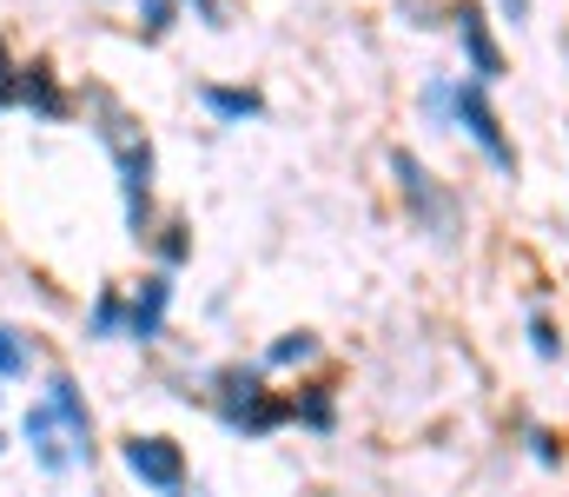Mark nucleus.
<instances>
[{
	"label": "nucleus",
	"instance_id": "1",
	"mask_svg": "<svg viewBox=\"0 0 569 497\" xmlns=\"http://www.w3.org/2000/svg\"><path fill=\"white\" fill-rule=\"evenodd\" d=\"M87 100V113H93V133H100V147H107V160H113V179H120V212H127V239L146 246V232L159 226V212H152V179H159V153H152V140H146V127L113 100V93H80Z\"/></svg>",
	"mask_w": 569,
	"mask_h": 497
},
{
	"label": "nucleus",
	"instance_id": "2",
	"mask_svg": "<svg viewBox=\"0 0 569 497\" xmlns=\"http://www.w3.org/2000/svg\"><path fill=\"white\" fill-rule=\"evenodd\" d=\"M212 418H219L226 431H239V438H266V431L291 425L284 391L266 385L259 365H219V371H212Z\"/></svg>",
	"mask_w": 569,
	"mask_h": 497
},
{
	"label": "nucleus",
	"instance_id": "3",
	"mask_svg": "<svg viewBox=\"0 0 569 497\" xmlns=\"http://www.w3.org/2000/svg\"><path fill=\"white\" fill-rule=\"evenodd\" d=\"M120 465H127V478L152 497H186L192 491V458H186V445H179L172 431H127V438H120Z\"/></svg>",
	"mask_w": 569,
	"mask_h": 497
},
{
	"label": "nucleus",
	"instance_id": "4",
	"mask_svg": "<svg viewBox=\"0 0 569 497\" xmlns=\"http://www.w3.org/2000/svg\"><path fill=\"white\" fill-rule=\"evenodd\" d=\"M40 405L60 418L73 465H93V458H100V418H93V405H87V385H80L67 365H47V378H40Z\"/></svg>",
	"mask_w": 569,
	"mask_h": 497
},
{
	"label": "nucleus",
	"instance_id": "5",
	"mask_svg": "<svg viewBox=\"0 0 569 497\" xmlns=\"http://www.w3.org/2000/svg\"><path fill=\"white\" fill-rule=\"evenodd\" d=\"M172 272H140L133 286H127V345H159L166 338V319H172Z\"/></svg>",
	"mask_w": 569,
	"mask_h": 497
},
{
	"label": "nucleus",
	"instance_id": "6",
	"mask_svg": "<svg viewBox=\"0 0 569 497\" xmlns=\"http://www.w3.org/2000/svg\"><path fill=\"white\" fill-rule=\"evenodd\" d=\"M73 107H80V93L67 87V73L53 60H20V113H33L40 127H60V120H73Z\"/></svg>",
	"mask_w": 569,
	"mask_h": 497
},
{
	"label": "nucleus",
	"instance_id": "7",
	"mask_svg": "<svg viewBox=\"0 0 569 497\" xmlns=\"http://www.w3.org/2000/svg\"><path fill=\"white\" fill-rule=\"evenodd\" d=\"M20 451H27V458H33V471H40V478H53V485L80 471V465H73V451H67V431H60V418H53L40 398L20 411Z\"/></svg>",
	"mask_w": 569,
	"mask_h": 497
},
{
	"label": "nucleus",
	"instance_id": "8",
	"mask_svg": "<svg viewBox=\"0 0 569 497\" xmlns=\"http://www.w3.org/2000/svg\"><path fill=\"white\" fill-rule=\"evenodd\" d=\"M450 120H463V133L490 153V166L517 172V153H510V140H503V127H497V113H490L483 87H450Z\"/></svg>",
	"mask_w": 569,
	"mask_h": 497
},
{
	"label": "nucleus",
	"instance_id": "9",
	"mask_svg": "<svg viewBox=\"0 0 569 497\" xmlns=\"http://www.w3.org/2000/svg\"><path fill=\"white\" fill-rule=\"evenodd\" d=\"M391 172H398V192H405V206L425 219L430 232H450V192H443V186L425 172V160H418V153H391Z\"/></svg>",
	"mask_w": 569,
	"mask_h": 497
},
{
	"label": "nucleus",
	"instance_id": "10",
	"mask_svg": "<svg viewBox=\"0 0 569 497\" xmlns=\"http://www.w3.org/2000/svg\"><path fill=\"white\" fill-rule=\"evenodd\" d=\"M457 40H463V53H470V67H477V80H503V53H497V40H490V20H483V7L477 0H457Z\"/></svg>",
	"mask_w": 569,
	"mask_h": 497
},
{
	"label": "nucleus",
	"instance_id": "11",
	"mask_svg": "<svg viewBox=\"0 0 569 497\" xmlns=\"http://www.w3.org/2000/svg\"><path fill=\"white\" fill-rule=\"evenodd\" d=\"M80 338L87 345H120L127 338V286H100L80 312Z\"/></svg>",
	"mask_w": 569,
	"mask_h": 497
},
{
	"label": "nucleus",
	"instance_id": "12",
	"mask_svg": "<svg viewBox=\"0 0 569 497\" xmlns=\"http://www.w3.org/2000/svg\"><path fill=\"white\" fill-rule=\"evenodd\" d=\"M199 107H206L219 127L266 120V93H252V87H226V80H206V87H199Z\"/></svg>",
	"mask_w": 569,
	"mask_h": 497
},
{
	"label": "nucleus",
	"instance_id": "13",
	"mask_svg": "<svg viewBox=\"0 0 569 497\" xmlns=\"http://www.w3.org/2000/svg\"><path fill=\"white\" fill-rule=\"evenodd\" d=\"M40 371V338L13 319H0V385H20Z\"/></svg>",
	"mask_w": 569,
	"mask_h": 497
},
{
	"label": "nucleus",
	"instance_id": "14",
	"mask_svg": "<svg viewBox=\"0 0 569 497\" xmlns=\"http://www.w3.org/2000/svg\"><path fill=\"white\" fill-rule=\"evenodd\" d=\"M146 246H152V266L172 272V279L192 266V226H186V219H159V226L146 232Z\"/></svg>",
	"mask_w": 569,
	"mask_h": 497
},
{
	"label": "nucleus",
	"instance_id": "15",
	"mask_svg": "<svg viewBox=\"0 0 569 497\" xmlns=\"http://www.w3.org/2000/svg\"><path fill=\"white\" fill-rule=\"evenodd\" d=\"M284 411H291V425H305V431H331V425H338L331 385H305L298 398H284Z\"/></svg>",
	"mask_w": 569,
	"mask_h": 497
},
{
	"label": "nucleus",
	"instance_id": "16",
	"mask_svg": "<svg viewBox=\"0 0 569 497\" xmlns=\"http://www.w3.org/2000/svg\"><path fill=\"white\" fill-rule=\"evenodd\" d=\"M305 358H318V338H311V331H284V338L266 345L259 371H284V365H305Z\"/></svg>",
	"mask_w": 569,
	"mask_h": 497
},
{
	"label": "nucleus",
	"instance_id": "17",
	"mask_svg": "<svg viewBox=\"0 0 569 497\" xmlns=\"http://www.w3.org/2000/svg\"><path fill=\"white\" fill-rule=\"evenodd\" d=\"M133 13H140L146 40H166V33L179 27V13H186V7H179V0H133Z\"/></svg>",
	"mask_w": 569,
	"mask_h": 497
},
{
	"label": "nucleus",
	"instance_id": "18",
	"mask_svg": "<svg viewBox=\"0 0 569 497\" xmlns=\"http://www.w3.org/2000/svg\"><path fill=\"white\" fill-rule=\"evenodd\" d=\"M20 107V53L0 40V113H13Z\"/></svg>",
	"mask_w": 569,
	"mask_h": 497
},
{
	"label": "nucleus",
	"instance_id": "19",
	"mask_svg": "<svg viewBox=\"0 0 569 497\" xmlns=\"http://www.w3.org/2000/svg\"><path fill=\"white\" fill-rule=\"evenodd\" d=\"M179 7H192L199 27H226V0H179Z\"/></svg>",
	"mask_w": 569,
	"mask_h": 497
},
{
	"label": "nucleus",
	"instance_id": "20",
	"mask_svg": "<svg viewBox=\"0 0 569 497\" xmlns=\"http://www.w3.org/2000/svg\"><path fill=\"white\" fill-rule=\"evenodd\" d=\"M497 7L510 13V27H523V20H530V0H497Z\"/></svg>",
	"mask_w": 569,
	"mask_h": 497
},
{
	"label": "nucleus",
	"instance_id": "21",
	"mask_svg": "<svg viewBox=\"0 0 569 497\" xmlns=\"http://www.w3.org/2000/svg\"><path fill=\"white\" fill-rule=\"evenodd\" d=\"M7 445H13V438H7V431H0V451H7Z\"/></svg>",
	"mask_w": 569,
	"mask_h": 497
},
{
	"label": "nucleus",
	"instance_id": "22",
	"mask_svg": "<svg viewBox=\"0 0 569 497\" xmlns=\"http://www.w3.org/2000/svg\"><path fill=\"white\" fill-rule=\"evenodd\" d=\"M0 405H7V385H0Z\"/></svg>",
	"mask_w": 569,
	"mask_h": 497
}]
</instances>
